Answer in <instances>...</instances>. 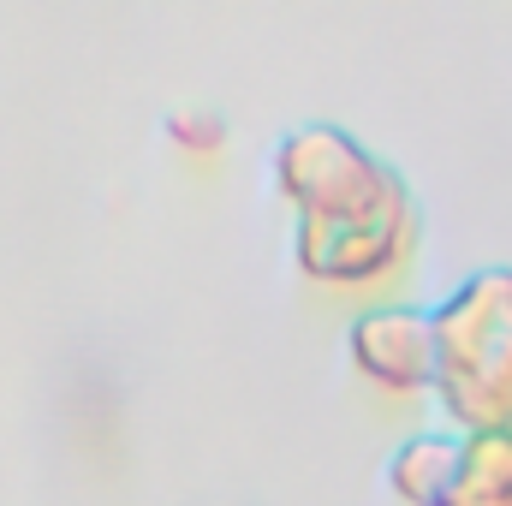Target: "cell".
<instances>
[{"label": "cell", "mask_w": 512, "mask_h": 506, "mask_svg": "<svg viewBox=\"0 0 512 506\" xmlns=\"http://www.w3.org/2000/svg\"><path fill=\"white\" fill-rule=\"evenodd\" d=\"M393 489L411 506H447L465 477V441L459 435H411L393 453Z\"/></svg>", "instance_id": "3957f363"}, {"label": "cell", "mask_w": 512, "mask_h": 506, "mask_svg": "<svg viewBox=\"0 0 512 506\" xmlns=\"http://www.w3.org/2000/svg\"><path fill=\"white\" fill-rule=\"evenodd\" d=\"M352 358L370 381L417 393L435 381V316L423 310H370L352 328Z\"/></svg>", "instance_id": "7a4b0ae2"}, {"label": "cell", "mask_w": 512, "mask_h": 506, "mask_svg": "<svg viewBox=\"0 0 512 506\" xmlns=\"http://www.w3.org/2000/svg\"><path fill=\"white\" fill-rule=\"evenodd\" d=\"M435 387L471 435L512 429V268H489L435 310Z\"/></svg>", "instance_id": "6da1fadb"}, {"label": "cell", "mask_w": 512, "mask_h": 506, "mask_svg": "<svg viewBox=\"0 0 512 506\" xmlns=\"http://www.w3.org/2000/svg\"><path fill=\"white\" fill-rule=\"evenodd\" d=\"M173 137H203V149L221 143V126L215 120H173Z\"/></svg>", "instance_id": "277c9868"}]
</instances>
